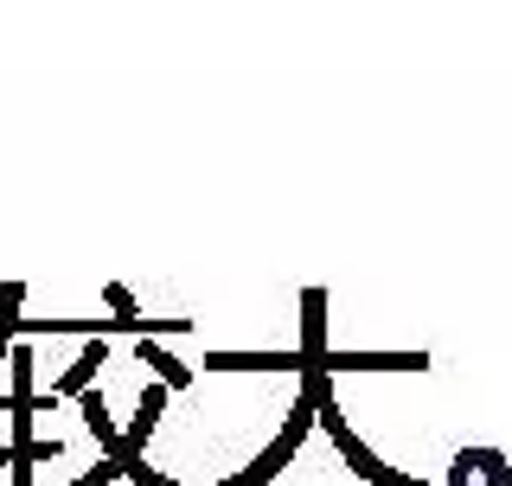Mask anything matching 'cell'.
<instances>
[{"label": "cell", "instance_id": "6da1fadb", "mask_svg": "<svg viewBox=\"0 0 512 486\" xmlns=\"http://www.w3.org/2000/svg\"><path fill=\"white\" fill-rule=\"evenodd\" d=\"M308 429H320V397H308V391H301V397H295V410H288V423H282V435H276V442H269L263 455H256V461L244 467V474H231V480H218V486H269V480H276L288 461H295V448L308 442Z\"/></svg>", "mask_w": 512, "mask_h": 486}, {"label": "cell", "instance_id": "7a4b0ae2", "mask_svg": "<svg viewBox=\"0 0 512 486\" xmlns=\"http://www.w3.org/2000/svg\"><path fill=\"white\" fill-rule=\"evenodd\" d=\"M320 435H327V442L340 448V455H346V467H352L359 480H372V486H429V480H416V474H397V467H384V461L372 455V448H365L359 435L346 429V416H340V403H333V397L320 403Z\"/></svg>", "mask_w": 512, "mask_h": 486}, {"label": "cell", "instance_id": "3957f363", "mask_svg": "<svg viewBox=\"0 0 512 486\" xmlns=\"http://www.w3.org/2000/svg\"><path fill=\"white\" fill-rule=\"evenodd\" d=\"M327 352V288H301V371H327Z\"/></svg>", "mask_w": 512, "mask_h": 486}, {"label": "cell", "instance_id": "277c9868", "mask_svg": "<svg viewBox=\"0 0 512 486\" xmlns=\"http://www.w3.org/2000/svg\"><path fill=\"white\" fill-rule=\"evenodd\" d=\"M205 371H295L301 378V346H282V352H205Z\"/></svg>", "mask_w": 512, "mask_h": 486}, {"label": "cell", "instance_id": "5b68a950", "mask_svg": "<svg viewBox=\"0 0 512 486\" xmlns=\"http://www.w3.org/2000/svg\"><path fill=\"white\" fill-rule=\"evenodd\" d=\"M327 371H410V378H423L429 352H327Z\"/></svg>", "mask_w": 512, "mask_h": 486}, {"label": "cell", "instance_id": "8992f818", "mask_svg": "<svg viewBox=\"0 0 512 486\" xmlns=\"http://www.w3.org/2000/svg\"><path fill=\"white\" fill-rule=\"evenodd\" d=\"M103 359H109V339H84V352H77V359L64 365V378H58V397L77 403V397L90 391V378L103 371Z\"/></svg>", "mask_w": 512, "mask_h": 486}, {"label": "cell", "instance_id": "52a82bcc", "mask_svg": "<svg viewBox=\"0 0 512 486\" xmlns=\"http://www.w3.org/2000/svg\"><path fill=\"white\" fill-rule=\"evenodd\" d=\"M167 391H173V384H148V391H141L135 416H128V429H122L128 455H141V448H148V435H154V423H160V410H167Z\"/></svg>", "mask_w": 512, "mask_h": 486}, {"label": "cell", "instance_id": "ba28073f", "mask_svg": "<svg viewBox=\"0 0 512 486\" xmlns=\"http://www.w3.org/2000/svg\"><path fill=\"white\" fill-rule=\"evenodd\" d=\"M135 359L148 365L160 384H173V391H186V384H192V365L180 359V352H167L160 339H135Z\"/></svg>", "mask_w": 512, "mask_h": 486}, {"label": "cell", "instance_id": "9c48e42d", "mask_svg": "<svg viewBox=\"0 0 512 486\" xmlns=\"http://www.w3.org/2000/svg\"><path fill=\"white\" fill-rule=\"evenodd\" d=\"M77 410H84V429L96 435V442H103V455H128V442H122V429L116 423H109V403L103 397H96V391H84V397H77Z\"/></svg>", "mask_w": 512, "mask_h": 486}, {"label": "cell", "instance_id": "30bf717a", "mask_svg": "<svg viewBox=\"0 0 512 486\" xmlns=\"http://www.w3.org/2000/svg\"><path fill=\"white\" fill-rule=\"evenodd\" d=\"M474 480H487V486H512V467L500 448H474Z\"/></svg>", "mask_w": 512, "mask_h": 486}, {"label": "cell", "instance_id": "8fae6325", "mask_svg": "<svg viewBox=\"0 0 512 486\" xmlns=\"http://www.w3.org/2000/svg\"><path fill=\"white\" fill-rule=\"evenodd\" d=\"M122 480H135V486H180V480L160 474V467H148V455H122Z\"/></svg>", "mask_w": 512, "mask_h": 486}, {"label": "cell", "instance_id": "7c38bea8", "mask_svg": "<svg viewBox=\"0 0 512 486\" xmlns=\"http://www.w3.org/2000/svg\"><path fill=\"white\" fill-rule=\"evenodd\" d=\"M116 480H122V461H116V455H103V461L90 467V474H77L71 486H116Z\"/></svg>", "mask_w": 512, "mask_h": 486}, {"label": "cell", "instance_id": "4fadbf2b", "mask_svg": "<svg viewBox=\"0 0 512 486\" xmlns=\"http://www.w3.org/2000/svg\"><path fill=\"white\" fill-rule=\"evenodd\" d=\"M448 486H474V448H461V455L448 461Z\"/></svg>", "mask_w": 512, "mask_h": 486}, {"label": "cell", "instance_id": "5bb4252c", "mask_svg": "<svg viewBox=\"0 0 512 486\" xmlns=\"http://www.w3.org/2000/svg\"><path fill=\"white\" fill-rule=\"evenodd\" d=\"M0 467H7V474H13V448H7V442H0Z\"/></svg>", "mask_w": 512, "mask_h": 486}]
</instances>
